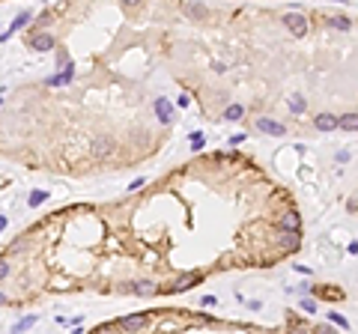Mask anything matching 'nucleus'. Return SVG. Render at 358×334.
I'll return each instance as SVG.
<instances>
[{
	"instance_id": "f257e3e1",
	"label": "nucleus",
	"mask_w": 358,
	"mask_h": 334,
	"mask_svg": "<svg viewBox=\"0 0 358 334\" xmlns=\"http://www.w3.org/2000/svg\"><path fill=\"white\" fill-rule=\"evenodd\" d=\"M114 150H117V143H114V137H111V134H102V137H93V140H90V155H93V158H99V161H102V158H107Z\"/></svg>"
},
{
	"instance_id": "f03ea898",
	"label": "nucleus",
	"mask_w": 358,
	"mask_h": 334,
	"mask_svg": "<svg viewBox=\"0 0 358 334\" xmlns=\"http://www.w3.org/2000/svg\"><path fill=\"white\" fill-rule=\"evenodd\" d=\"M283 24H286V30H290L293 36H305V33H307V18H305L302 12H290V15H283Z\"/></svg>"
},
{
	"instance_id": "7ed1b4c3",
	"label": "nucleus",
	"mask_w": 358,
	"mask_h": 334,
	"mask_svg": "<svg viewBox=\"0 0 358 334\" xmlns=\"http://www.w3.org/2000/svg\"><path fill=\"white\" fill-rule=\"evenodd\" d=\"M278 242H281L283 251H299V248H302V236H299V230H283V227H281Z\"/></svg>"
},
{
	"instance_id": "20e7f679",
	"label": "nucleus",
	"mask_w": 358,
	"mask_h": 334,
	"mask_svg": "<svg viewBox=\"0 0 358 334\" xmlns=\"http://www.w3.org/2000/svg\"><path fill=\"white\" fill-rule=\"evenodd\" d=\"M155 117H158L161 126H170V123H173V104H170L164 96L155 99Z\"/></svg>"
},
{
	"instance_id": "39448f33",
	"label": "nucleus",
	"mask_w": 358,
	"mask_h": 334,
	"mask_svg": "<svg viewBox=\"0 0 358 334\" xmlns=\"http://www.w3.org/2000/svg\"><path fill=\"white\" fill-rule=\"evenodd\" d=\"M257 128L266 131V134H272V137H283V134H286V128H283L281 123L269 120V117H257Z\"/></svg>"
},
{
	"instance_id": "423d86ee",
	"label": "nucleus",
	"mask_w": 358,
	"mask_h": 334,
	"mask_svg": "<svg viewBox=\"0 0 358 334\" xmlns=\"http://www.w3.org/2000/svg\"><path fill=\"white\" fill-rule=\"evenodd\" d=\"M147 322H150V316H147V313H134V316H123V319H117V325H123V328H131V331H140V328H147Z\"/></svg>"
},
{
	"instance_id": "0eeeda50",
	"label": "nucleus",
	"mask_w": 358,
	"mask_h": 334,
	"mask_svg": "<svg viewBox=\"0 0 358 334\" xmlns=\"http://www.w3.org/2000/svg\"><path fill=\"white\" fill-rule=\"evenodd\" d=\"M30 18H33L30 12H21V15H18V18L12 21V27H9L6 33H0V42H6V39H9V36H12V33H18L21 27H27V21H30Z\"/></svg>"
},
{
	"instance_id": "6e6552de",
	"label": "nucleus",
	"mask_w": 358,
	"mask_h": 334,
	"mask_svg": "<svg viewBox=\"0 0 358 334\" xmlns=\"http://www.w3.org/2000/svg\"><path fill=\"white\" fill-rule=\"evenodd\" d=\"M313 126H316L319 131H334V128H337V117H334V114H319V117L313 120Z\"/></svg>"
},
{
	"instance_id": "1a4fd4ad",
	"label": "nucleus",
	"mask_w": 358,
	"mask_h": 334,
	"mask_svg": "<svg viewBox=\"0 0 358 334\" xmlns=\"http://www.w3.org/2000/svg\"><path fill=\"white\" fill-rule=\"evenodd\" d=\"M30 45H33L36 51H51V48H54V36L39 33V36H33V39H30Z\"/></svg>"
},
{
	"instance_id": "9d476101",
	"label": "nucleus",
	"mask_w": 358,
	"mask_h": 334,
	"mask_svg": "<svg viewBox=\"0 0 358 334\" xmlns=\"http://www.w3.org/2000/svg\"><path fill=\"white\" fill-rule=\"evenodd\" d=\"M337 128H343V131H358V114H343V117H337Z\"/></svg>"
},
{
	"instance_id": "9b49d317",
	"label": "nucleus",
	"mask_w": 358,
	"mask_h": 334,
	"mask_svg": "<svg viewBox=\"0 0 358 334\" xmlns=\"http://www.w3.org/2000/svg\"><path fill=\"white\" fill-rule=\"evenodd\" d=\"M281 227H283V230H299V227H302L299 212H286V215L281 218Z\"/></svg>"
},
{
	"instance_id": "f8f14e48",
	"label": "nucleus",
	"mask_w": 358,
	"mask_h": 334,
	"mask_svg": "<svg viewBox=\"0 0 358 334\" xmlns=\"http://www.w3.org/2000/svg\"><path fill=\"white\" fill-rule=\"evenodd\" d=\"M63 69H66V72H63V75H54V78L48 81L51 87H57V84H69V81H72V75H75V66H72V63H66Z\"/></svg>"
},
{
	"instance_id": "ddd939ff",
	"label": "nucleus",
	"mask_w": 358,
	"mask_h": 334,
	"mask_svg": "<svg viewBox=\"0 0 358 334\" xmlns=\"http://www.w3.org/2000/svg\"><path fill=\"white\" fill-rule=\"evenodd\" d=\"M245 117V107L242 104H230L227 110H224V120H230V123H239Z\"/></svg>"
},
{
	"instance_id": "4468645a",
	"label": "nucleus",
	"mask_w": 358,
	"mask_h": 334,
	"mask_svg": "<svg viewBox=\"0 0 358 334\" xmlns=\"http://www.w3.org/2000/svg\"><path fill=\"white\" fill-rule=\"evenodd\" d=\"M45 200H48V191H33V194L27 197L30 206H39V203H45Z\"/></svg>"
},
{
	"instance_id": "2eb2a0df",
	"label": "nucleus",
	"mask_w": 358,
	"mask_h": 334,
	"mask_svg": "<svg viewBox=\"0 0 358 334\" xmlns=\"http://www.w3.org/2000/svg\"><path fill=\"white\" fill-rule=\"evenodd\" d=\"M188 140H191V150H194V153H200V150H203V143H206V137H203L200 131H194Z\"/></svg>"
},
{
	"instance_id": "dca6fc26",
	"label": "nucleus",
	"mask_w": 358,
	"mask_h": 334,
	"mask_svg": "<svg viewBox=\"0 0 358 334\" xmlns=\"http://www.w3.org/2000/svg\"><path fill=\"white\" fill-rule=\"evenodd\" d=\"M329 24H332L334 30H349V27H352V21H349V18H332Z\"/></svg>"
},
{
	"instance_id": "f3484780",
	"label": "nucleus",
	"mask_w": 358,
	"mask_h": 334,
	"mask_svg": "<svg viewBox=\"0 0 358 334\" xmlns=\"http://www.w3.org/2000/svg\"><path fill=\"white\" fill-rule=\"evenodd\" d=\"M299 308H302L305 313H316V302H313V299H302V302H299Z\"/></svg>"
},
{
	"instance_id": "a211bd4d",
	"label": "nucleus",
	"mask_w": 358,
	"mask_h": 334,
	"mask_svg": "<svg viewBox=\"0 0 358 334\" xmlns=\"http://www.w3.org/2000/svg\"><path fill=\"white\" fill-rule=\"evenodd\" d=\"M329 319H332L334 325H340V328H346V331H349V322H346V316H340V313H329Z\"/></svg>"
},
{
	"instance_id": "6ab92c4d",
	"label": "nucleus",
	"mask_w": 358,
	"mask_h": 334,
	"mask_svg": "<svg viewBox=\"0 0 358 334\" xmlns=\"http://www.w3.org/2000/svg\"><path fill=\"white\" fill-rule=\"evenodd\" d=\"M185 9H188V15H194V18H200V15H203V12H206V9H203V6H200V3H188V6H185Z\"/></svg>"
},
{
	"instance_id": "aec40b11",
	"label": "nucleus",
	"mask_w": 358,
	"mask_h": 334,
	"mask_svg": "<svg viewBox=\"0 0 358 334\" xmlns=\"http://www.w3.org/2000/svg\"><path fill=\"white\" fill-rule=\"evenodd\" d=\"M134 292H137V295H147V292H153V286H150V281H140V283L134 286Z\"/></svg>"
},
{
	"instance_id": "412c9836",
	"label": "nucleus",
	"mask_w": 358,
	"mask_h": 334,
	"mask_svg": "<svg viewBox=\"0 0 358 334\" xmlns=\"http://www.w3.org/2000/svg\"><path fill=\"white\" fill-rule=\"evenodd\" d=\"M290 107L296 110V114H302V110H305V99H302V96H296V99L290 102Z\"/></svg>"
},
{
	"instance_id": "4be33fe9",
	"label": "nucleus",
	"mask_w": 358,
	"mask_h": 334,
	"mask_svg": "<svg viewBox=\"0 0 358 334\" xmlns=\"http://www.w3.org/2000/svg\"><path fill=\"white\" fill-rule=\"evenodd\" d=\"M30 325H36V316H24V319H21V322H18L15 328L21 331V328H30Z\"/></svg>"
},
{
	"instance_id": "5701e85b",
	"label": "nucleus",
	"mask_w": 358,
	"mask_h": 334,
	"mask_svg": "<svg viewBox=\"0 0 358 334\" xmlns=\"http://www.w3.org/2000/svg\"><path fill=\"white\" fill-rule=\"evenodd\" d=\"M316 292H319V295H332V299H340V295H343L340 289H316Z\"/></svg>"
},
{
	"instance_id": "b1692460",
	"label": "nucleus",
	"mask_w": 358,
	"mask_h": 334,
	"mask_svg": "<svg viewBox=\"0 0 358 334\" xmlns=\"http://www.w3.org/2000/svg\"><path fill=\"white\" fill-rule=\"evenodd\" d=\"M3 278H9V263H6V259H0V281H3Z\"/></svg>"
},
{
	"instance_id": "393cba45",
	"label": "nucleus",
	"mask_w": 358,
	"mask_h": 334,
	"mask_svg": "<svg viewBox=\"0 0 358 334\" xmlns=\"http://www.w3.org/2000/svg\"><path fill=\"white\" fill-rule=\"evenodd\" d=\"M337 161H340V164H346V161H349V153H346V150H340V153H337Z\"/></svg>"
},
{
	"instance_id": "a878e982",
	"label": "nucleus",
	"mask_w": 358,
	"mask_h": 334,
	"mask_svg": "<svg viewBox=\"0 0 358 334\" xmlns=\"http://www.w3.org/2000/svg\"><path fill=\"white\" fill-rule=\"evenodd\" d=\"M3 227H6V218H3V215H0V230H3Z\"/></svg>"
},
{
	"instance_id": "bb28decb",
	"label": "nucleus",
	"mask_w": 358,
	"mask_h": 334,
	"mask_svg": "<svg viewBox=\"0 0 358 334\" xmlns=\"http://www.w3.org/2000/svg\"><path fill=\"white\" fill-rule=\"evenodd\" d=\"M3 302H6V295H3V292H0V305H3Z\"/></svg>"
},
{
	"instance_id": "cd10ccee",
	"label": "nucleus",
	"mask_w": 358,
	"mask_h": 334,
	"mask_svg": "<svg viewBox=\"0 0 358 334\" xmlns=\"http://www.w3.org/2000/svg\"><path fill=\"white\" fill-rule=\"evenodd\" d=\"M123 3H137V0H123Z\"/></svg>"
}]
</instances>
